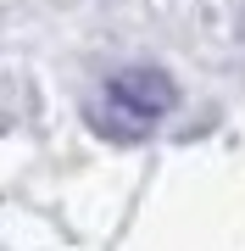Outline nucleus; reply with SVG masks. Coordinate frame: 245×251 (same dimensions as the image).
<instances>
[{
	"label": "nucleus",
	"mask_w": 245,
	"mask_h": 251,
	"mask_svg": "<svg viewBox=\"0 0 245 251\" xmlns=\"http://www.w3.org/2000/svg\"><path fill=\"white\" fill-rule=\"evenodd\" d=\"M240 34H245V23H240Z\"/></svg>",
	"instance_id": "obj_2"
},
{
	"label": "nucleus",
	"mask_w": 245,
	"mask_h": 251,
	"mask_svg": "<svg viewBox=\"0 0 245 251\" xmlns=\"http://www.w3.org/2000/svg\"><path fill=\"white\" fill-rule=\"evenodd\" d=\"M106 112H117V123H100L106 134H117L123 145H134V140H145L162 117L178 106V84L167 78L162 67H123V73H111L106 78Z\"/></svg>",
	"instance_id": "obj_1"
}]
</instances>
